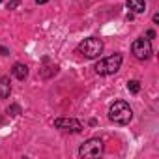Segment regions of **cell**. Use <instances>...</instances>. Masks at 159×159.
I'll list each match as a JSON object with an SVG mask.
<instances>
[{
  "instance_id": "obj_8",
  "label": "cell",
  "mask_w": 159,
  "mask_h": 159,
  "mask_svg": "<svg viewBox=\"0 0 159 159\" xmlns=\"http://www.w3.org/2000/svg\"><path fill=\"white\" fill-rule=\"evenodd\" d=\"M11 73H13V77L19 79V81H25V79L28 77V67L25 64H15L13 69H11Z\"/></svg>"
},
{
  "instance_id": "obj_12",
  "label": "cell",
  "mask_w": 159,
  "mask_h": 159,
  "mask_svg": "<svg viewBox=\"0 0 159 159\" xmlns=\"http://www.w3.org/2000/svg\"><path fill=\"white\" fill-rule=\"evenodd\" d=\"M8 112H10L11 116H17V114H19V107H17V105H13V107H10V109H8Z\"/></svg>"
},
{
  "instance_id": "obj_4",
  "label": "cell",
  "mask_w": 159,
  "mask_h": 159,
  "mask_svg": "<svg viewBox=\"0 0 159 159\" xmlns=\"http://www.w3.org/2000/svg\"><path fill=\"white\" fill-rule=\"evenodd\" d=\"M103 153V140L99 139H90L86 140L81 150H79V155L81 157H99Z\"/></svg>"
},
{
  "instance_id": "obj_7",
  "label": "cell",
  "mask_w": 159,
  "mask_h": 159,
  "mask_svg": "<svg viewBox=\"0 0 159 159\" xmlns=\"http://www.w3.org/2000/svg\"><path fill=\"white\" fill-rule=\"evenodd\" d=\"M11 94V83H10V77H2L0 79V99H6Z\"/></svg>"
},
{
  "instance_id": "obj_9",
  "label": "cell",
  "mask_w": 159,
  "mask_h": 159,
  "mask_svg": "<svg viewBox=\"0 0 159 159\" xmlns=\"http://www.w3.org/2000/svg\"><path fill=\"white\" fill-rule=\"evenodd\" d=\"M127 8H129L133 13H144V11H146L144 0H127Z\"/></svg>"
},
{
  "instance_id": "obj_13",
  "label": "cell",
  "mask_w": 159,
  "mask_h": 159,
  "mask_svg": "<svg viewBox=\"0 0 159 159\" xmlns=\"http://www.w3.org/2000/svg\"><path fill=\"white\" fill-rule=\"evenodd\" d=\"M38 4H45V2H49V0H36Z\"/></svg>"
},
{
  "instance_id": "obj_2",
  "label": "cell",
  "mask_w": 159,
  "mask_h": 159,
  "mask_svg": "<svg viewBox=\"0 0 159 159\" xmlns=\"http://www.w3.org/2000/svg\"><path fill=\"white\" fill-rule=\"evenodd\" d=\"M122 66V54H111L96 64V73L98 75H112L120 69Z\"/></svg>"
},
{
  "instance_id": "obj_1",
  "label": "cell",
  "mask_w": 159,
  "mask_h": 159,
  "mask_svg": "<svg viewBox=\"0 0 159 159\" xmlns=\"http://www.w3.org/2000/svg\"><path fill=\"white\" fill-rule=\"evenodd\" d=\"M109 118H111V122H114L118 125H125V124L131 122L133 111L125 101H114L109 109Z\"/></svg>"
},
{
  "instance_id": "obj_10",
  "label": "cell",
  "mask_w": 159,
  "mask_h": 159,
  "mask_svg": "<svg viewBox=\"0 0 159 159\" xmlns=\"http://www.w3.org/2000/svg\"><path fill=\"white\" fill-rule=\"evenodd\" d=\"M127 88H129V92H131V94H139L140 84H139V81H129V83H127Z\"/></svg>"
},
{
  "instance_id": "obj_11",
  "label": "cell",
  "mask_w": 159,
  "mask_h": 159,
  "mask_svg": "<svg viewBox=\"0 0 159 159\" xmlns=\"http://www.w3.org/2000/svg\"><path fill=\"white\" fill-rule=\"evenodd\" d=\"M19 0H10V4H8V10H15V8H19Z\"/></svg>"
},
{
  "instance_id": "obj_5",
  "label": "cell",
  "mask_w": 159,
  "mask_h": 159,
  "mask_svg": "<svg viewBox=\"0 0 159 159\" xmlns=\"http://www.w3.org/2000/svg\"><path fill=\"white\" fill-rule=\"evenodd\" d=\"M131 51L135 54V58L139 60H148L152 56V43L148 39H135L131 45Z\"/></svg>"
},
{
  "instance_id": "obj_6",
  "label": "cell",
  "mask_w": 159,
  "mask_h": 159,
  "mask_svg": "<svg viewBox=\"0 0 159 159\" xmlns=\"http://www.w3.org/2000/svg\"><path fill=\"white\" fill-rule=\"evenodd\" d=\"M54 127L62 129V131H71V133H79L83 129V124L75 120V118H58L54 120Z\"/></svg>"
},
{
  "instance_id": "obj_3",
  "label": "cell",
  "mask_w": 159,
  "mask_h": 159,
  "mask_svg": "<svg viewBox=\"0 0 159 159\" xmlns=\"http://www.w3.org/2000/svg\"><path fill=\"white\" fill-rule=\"evenodd\" d=\"M79 52L84 58H98L103 52V43L98 38H86L84 41H81L79 45Z\"/></svg>"
},
{
  "instance_id": "obj_14",
  "label": "cell",
  "mask_w": 159,
  "mask_h": 159,
  "mask_svg": "<svg viewBox=\"0 0 159 159\" xmlns=\"http://www.w3.org/2000/svg\"><path fill=\"white\" fill-rule=\"evenodd\" d=\"M0 2H2V0H0Z\"/></svg>"
}]
</instances>
